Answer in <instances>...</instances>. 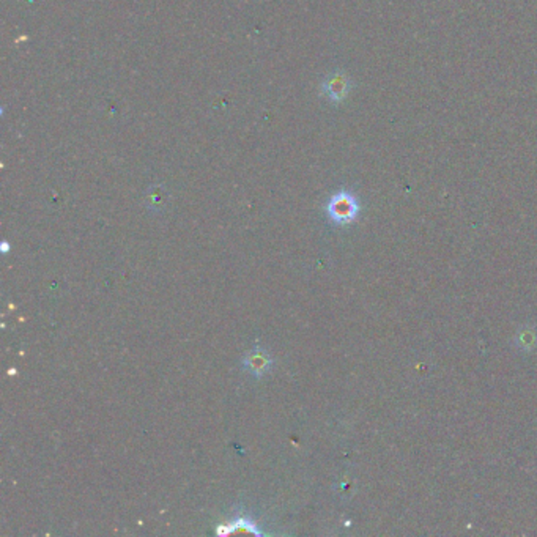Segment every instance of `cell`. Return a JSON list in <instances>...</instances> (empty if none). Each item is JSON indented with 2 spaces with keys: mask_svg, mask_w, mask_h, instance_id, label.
Segmentation results:
<instances>
[{
  "mask_svg": "<svg viewBox=\"0 0 537 537\" xmlns=\"http://www.w3.org/2000/svg\"><path fill=\"white\" fill-rule=\"evenodd\" d=\"M358 200L352 196L350 192L340 191L334 194L331 200L328 202V216L336 224H348L352 223L358 215Z\"/></svg>",
  "mask_w": 537,
  "mask_h": 537,
  "instance_id": "1",
  "label": "cell"
},
{
  "mask_svg": "<svg viewBox=\"0 0 537 537\" xmlns=\"http://www.w3.org/2000/svg\"><path fill=\"white\" fill-rule=\"evenodd\" d=\"M350 90V79L344 73H334L323 82V93L333 102H339Z\"/></svg>",
  "mask_w": 537,
  "mask_h": 537,
  "instance_id": "2",
  "label": "cell"
},
{
  "mask_svg": "<svg viewBox=\"0 0 537 537\" xmlns=\"http://www.w3.org/2000/svg\"><path fill=\"white\" fill-rule=\"evenodd\" d=\"M271 362H273V361H271V358L268 357L267 352L254 350V352H251L248 357L244 358L243 366L248 369V371L252 375H256V377H260V375L267 373L270 371Z\"/></svg>",
  "mask_w": 537,
  "mask_h": 537,
  "instance_id": "3",
  "label": "cell"
}]
</instances>
